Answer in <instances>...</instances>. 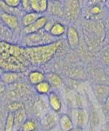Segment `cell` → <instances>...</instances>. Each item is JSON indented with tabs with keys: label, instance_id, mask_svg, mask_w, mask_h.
<instances>
[{
	"label": "cell",
	"instance_id": "obj_40",
	"mask_svg": "<svg viewBox=\"0 0 109 131\" xmlns=\"http://www.w3.org/2000/svg\"><path fill=\"white\" fill-rule=\"evenodd\" d=\"M37 131H38V130H37Z\"/></svg>",
	"mask_w": 109,
	"mask_h": 131
},
{
	"label": "cell",
	"instance_id": "obj_1",
	"mask_svg": "<svg viewBox=\"0 0 109 131\" xmlns=\"http://www.w3.org/2000/svg\"><path fill=\"white\" fill-rule=\"evenodd\" d=\"M62 46L63 42L61 41H56L48 45L27 47L24 49V54L27 60L30 61L33 64H44L51 60Z\"/></svg>",
	"mask_w": 109,
	"mask_h": 131
},
{
	"label": "cell",
	"instance_id": "obj_31",
	"mask_svg": "<svg viewBox=\"0 0 109 131\" xmlns=\"http://www.w3.org/2000/svg\"><path fill=\"white\" fill-rule=\"evenodd\" d=\"M6 86L3 84L1 81H0V96L6 92Z\"/></svg>",
	"mask_w": 109,
	"mask_h": 131
},
{
	"label": "cell",
	"instance_id": "obj_37",
	"mask_svg": "<svg viewBox=\"0 0 109 131\" xmlns=\"http://www.w3.org/2000/svg\"><path fill=\"white\" fill-rule=\"evenodd\" d=\"M106 6H107V9H109V0H108V1H107V2H106Z\"/></svg>",
	"mask_w": 109,
	"mask_h": 131
},
{
	"label": "cell",
	"instance_id": "obj_16",
	"mask_svg": "<svg viewBox=\"0 0 109 131\" xmlns=\"http://www.w3.org/2000/svg\"><path fill=\"white\" fill-rule=\"evenodd\" d=\"M45 80L49 82L52 88L54 89H60L63 86L62 78L55 73H48L45 75Z\"/></svg>",
	"mask_w": 109,
	"mask_h": 131
},
{
	"label": "cell",
	"instance_id": "obj_15",
	"mask_svg": "<svg viewBox=\"0 0 109 131\" xmlns=\"http://www.w3.org/2000/svg\"><path fill=\"white\" fill-rule=\"evenodd\" d=\"M58 126L62 131H71L74 128L73 123L67 114H62L58 116Z\"/></svg>",
	"mask_w": 109,
	"mask_h": 131
},
{
	"label": "cell",
	"instance_id": "obj_11",
	"mask_svg": "<svg viewBox=\"0 0 109 131\" xmlns=\"http://www.w3.org/2000/svg\"><path fill=\"white\" fill-rule=\"evenodd\" d=\"M97 100L99 103L104 104L109 96V86L104 84H97L93 87Z\"/></svg>",
	"mask_w": 109,
	"mask_h": 131
},
{
	"label": "cell",
	"instance_id": "obj_20",
	"mask_svg": "<svg viewBox=\"0 0 109 131\" xmlns=\"http://www.w3.org/2000/svg\"><path fill=\"white\" fill-rule=\"evenodd\" d=\"M34 89L38 94L44 96V95H48L52 92V86L49 84V82L48 81L44 80L36 86H34Z\"/></svg>",
	"mask_w": 109,
	"mask_h": 131
},
{
	"label": "cell",
	"instance_id": "obj_38",
	"mask_svg": "<svg viewBox=\"0 0 109 131\" xmlns=\"http://www.w3.org/2000/svg\"><path fill=\"white\" fill-rule=\"evenodd\" d=\"M107 125L109 126V119H108V121H107Z\"/></svg>",
	"mask_w": 109,
	"mask_h": 131
},
{
	"label": "cell",
	"instance_id": "obj_39",
	"mask_svg": "<svg viewBox=\"0 0 109 131\" xmlns=\"http://www.w3.org/2000/svg\"><path fill=\"white\" fill-rule=\"evenodd\" d=\"M17 131H21V130H20H20H17Z\"/></svg>",
	"mask_w": 109,
	"mask_h": 131
},
{
	"label": "cell",
	"instance_id": "obj_12",
	"mask_svg": "<svg viewBox=\"0 0 109 131\" xmlns=\"http://www.w3.org/2000/svg\"><path fill=\"white\" fill-rule=\"evenodd\" d=\"M27 114L25 108H22L13 113V122H14V131L20 130L23 123L27 120Z\"/></svg>",
	"mask_w": 109,
	"mask_h": 131
},
{
	"label": "cell",
	"instance_id": "obj_28",
	"mask_svg": "<svg viewBox=\"0 0 109 131\" xmlns=\"http://www.w3.org/2000/svg\"><path fill=\"white\" fill-rule=\"evenodd\" d=\"M20 6L23 7V10L26 11L27 13H28V12H31L30 3V1H28V0H23V1H21Z\"/></svg>",
	"mask_w": 109,
	"mask_h": 131
},
{
	"label": "cell",
	"instance_id": "obj_7",
	"mask_svg": "<svg viewBox=\"0 0 109 131\" xmlns=\"http://www.w3.org/2000/svg\"><path fill=\"white\" fill-rule=\"evenodd\" d=\"M66 103L70 108H83V102L80 95L72 90H70L66 93Z\"/></svg>",
	"mask_w": 109,
	"mask_h": 131
},
{
	"label": "cell",
	"instance_id": "obj_10",
	"mask_svg": "<svg viewBox=\"0 0 109 131\" xmlns=\"http://www.w3.org/2000/svg\"><path fill=\"white\" fill-rule=\"evenodd\" d=\"M0 18L5 25L12 30H16L19 27V20L17 16L7 12H3L0 14Z\"/></svg>",
	"mask_w": 109,
	"mask_h": 131
},
{
	"label": "cell",
	"instance_id": "obj_5",
	"mask_svg": "<svg viewBox=\"0 0 109 131\" xmlns=\"http://www.w3.org/2000/svg\"><path fill=\"white\" fill-rule=\"evenodd\" d=\"M58 124V115L57 113L48 111L41 118V126L44 131H49Z\"/></svg>",
	"mask_w": 109,
	"mask_h": 131
},
{
	"label": "cell",
	"instance_id": "obj_27",
	"mask_svg": "<svg viewBox=\"0 0 109 131\" xmlns=\"http://www.w3.org/2000/svg\"><path fill=\"white\" fill-rule=\"evenodd\" d=\"M3 2L6 6L9 8H13V9H16L19 7L21 3L20 0H5Z\"/></svg>",
	"mask_w": 109,
	"mask_h": 131
},
{
	"label": "cell",
	"instance_id": "obj_30",
	"mask_svg": "<svg viewBox=\"0 0 109 131\" xmlns=\"http://www.w3.org/2000/svg\"><path fill=\"white\" fill-rule=\"evenodd\" d=\"M103 105H104V110L107 112H109V96L107 97Z\"/></svg>",
	"mask_w": 109,
	"mask_h": 131
},
{
	"label": "cell",
	"instance_id": "obj_21",
	"mask_svg": "<svg viewBox=\"0 0 109 131\" xmlns=\"http://www.w3.org/2000/svg\"><path fill=\"white\" fill-rule=\"evenodd\" d=\"M48 9L50 10V12L53 14V15H57V16L64 15L63 5L60 4L58 2H55V1H52V3L48 2Z\"/></svg>",
	"mask_w": 109,
	"mask_h": 131
},
{
	"label": "cell",
	"instance_id": "obj_24",
	"mask_svg": "<svg viewBox=\"0 0 109 131\" xmlns=\"http://www.w3.org/2000/svg\"><path fill=\"white\" fill-rule=\"evenodd\" d=\"M89 124L94 129L97 128L100 124L99 116L95 111H93L90 115H89Z\"/></svg>",
	"mask_w": 109,
	"mask_h": 131
},
{
	"label": "cell",
	"instance_id": "obj_35",
	"mask_svg": "<svg viewBox=\"0 0 109 131\" xmlns=\"http://www.w3.org/2000/svg\"><path fill=\"white\" fill-rule=\"evenodd\" d=\"M49 131H62V130H61V129H60V128L58 127V126H57L54 127L53 129H50Z\"/></svg>",
	"mask_w": 109,
	"mask_h": 131
},
{
	"label": "cell",
	"instance_id": "obj_6",
	"mask_svg": "<svg viewBox=\"0 0 109 131\" xmlns=\"http://www.w3.org/2000/svg\"><path fill=\"white\" fill-rule=\"evenodd\" d=\"M21 78H22V75L20 74V72L4 71L3 73L0 76V81H1L6 86H12L17 83L20 80Z\"/></svg>",
	"mask_w": 109,
	"mask_h": 131
},
{
	"label": "cell",
	"instance_id": "obj_4",
	"mask_svg": "<svg viewBox=\"0 0 109 131\" xmlns=\"http://www.w3.org/2000/svg\"><path fill=\"white\" fill-rule=\"evenodd\" d=\"M80 11V3L79 1L70 0L66 1L63 4V14L69 20H75L77 19Z\"/></svg>",
	"mask_w": 109,
	"mask_h": 131
},
{
	"label": "cell",
	"instance_id": "obj_29",
	"mask_svg": "<svg viewBox=\"0 0 109 131\" xmlns=\"http://www.w3.org/2000/svg\"><path fill=\"white\" fill-rule=\"evenodd\" d=\"M102 60L104 61V62L107 64L109 65V48H107L103 54H102Z\"/></svg>",
	"mask_w": 109,
	"mask_h": 131
},
{
	"label": "cell",
	"instance_id": "obj_18",
	"mask_svg": "<svg viewBox=\"0 0 109 131\" xmlns=\"http://www.w3.org/2000/svg\"><path fill=\"white\" fill-rule=\"evenodd\" d=\"M41 17V14H38L37 13H34V12H28V13H26L21 19V23L22 25L23 26V28L29 26L31 24H33L34 21L37 20L39 17Z\"/></svg>",
	"mask_w": 109,
	"mask_h": 131
},
{
	"label": "cell",
	"instance_id": "obj_22",
	"mask_svg": "<svg viewBox=\"0 0 109 131\" xmlns=\"http://www.w3.org/2000/svg\"><path fill=\"white\" fill-rule=\"evenodd\" d=\"M21 131H37L38 124L35 120L31 118H27V120L23 123L20 128Z\"/></svg>",
	"mask_w": 109,
	"mask_h": 131
},
{
	"label": "cell",
	"instance_id": "obj_8",
	"mask_svg": "<svg viewBox=\"0 0 109 131\" xmlns=\"http://www.w3.org/2000/svg\"><path fill=\"white\" fill-rule=\"evenodd\" d=\"M48 104L50 107L51 111L58 114L62 111L63 108V101L59 95L52 91L48 95Z\"/></svg>",
	"mask_w": 109,
	"mask_h": 131
},
{
	"label": "cell",
	"instance_id": "obj_19",
	"mask_svg": "<svg viewBox=\"0 0 109 131\" xmlns=\"http://www.w3.org/2000/svg\"><path fill=\"white\" fill-rule=\"evenodd\" d=\"M66 32V26L63 25L62 23H59V22L54 23L51 30L49 31V34L55 39L62 36Z\"/></svg>",
	"mask_w": 109,
	"mask_h": 131
},
{
	"label": "cell",
	"instance_id": "obj_34",
	"mask_svg": "<svg viewBox=\"0 0 109 131\" xmlns=\"http://www.w3.org/2000/svg\"><path fill=\"white\" fill-rule=\"evenodd\" d=\"M101 131H109V126L107 125V123L103 126V127L101 129Z\"/></svg>",
	"mask_w": 109,
	"mask_h": 131
},
{
	"label": "cell",
	"instance_id": "obj_13",
	"mask_svg": "<svg viewBox=\"0 0 109 131\" xmlns=\"http://www.w3.org/2000/svg\"><path fill=\"white\" fill-rule=\"evenodd\" d=\"M66 36L69 46L72 49L76 48L80 42V37L77 30L74 27H69L66 30Z\"/></svg>",
	"mask_w": 109,
	"mask_h": 131
},
{
	"label": "cell",
	"instance_id": "obj_14",
	"mask_svg": "<svg viewBox=\"0 0 109 131\" xmlns=\"http://www.w3.org/2000/svg\"><path fill=\"white\" fill-rule=\"evenodd\" d=\"M30 9L32 12L41 14L48 10V1L47 0H30Z\"/></svg>",
	"mask_w": 109,
	"mask_h": 131
},
{
	"label": "cell",
	"instance_id": "obj_33",
	"mask_svg": "<svg viewBox=\"0 0 109 131\" xmlns=\"http://www.w3.org/2000/svg\"><path fill=\"white\" fill-rule=\"evenodd\" d=\"M71 131H88L87 129H82V128H78V127H74Z\"/></svg>",
	"mask_w": 109,
	"mask_h": 131
},
{
	"label": "cell",
	"instance_id": "obj_25",
	"mask_svg": "<svg viewBox=\"0 0 109 131\" xmlns=\"http://www.w3.org/2000/svg\"><path fill=\"white\" fill-rule=\"evenodd\" d=\"M24 105L23 103L17 101H12L8 104V110L9 112H12V113H14L15 112L18 111L19 109L23 108Z\"/></svg>",
	"mask_w": 109,
	"mask_h": 131
},
{
	"label": "cell",
	"instance_id": "obj_17",
	"mask_svg": "<svg viewBox=\"0 0 109 131\" xmlns=\"http://www.w3.org/2000/svg\"><path fill=\"white\" fill-rule=\"evenodd\" d=\"M29 83L32 86H36L38 83L45 80V75L41 71L34 70L28 74L27 76Z\"/></svg>",
	"mask_w": 109,
	"mask_h": 131
},
{
	"label": "cell",
	"instance_id": "obj_36",
	"mask_svg": "<svg viewBox=\"0 0 109 131\" xmlns=\"http://www.w3.org/2000/svg\"><path fill=\"white\" fill-rule=\"evenodd\" d=\"M3 71H4V70H3V68L0 67V76H1V75L3 73Z\"/></svg>",
	"mask_w": 109,
	"mask_h": 131
},
{
	"label": "cell",
	"instance_id": "obj_9",
	"mask_svg": "<svg viewBox=\"0 0 109 131\" xmlns=\"http://www.w3.org/2000/svg\"><path fill=\"white\" fill-rule=\"evenodd\" d=\"M47 21H48L47 17L44 16H41V17H39L37 20L34 21L33 24H31V25H30L29 26L23 28V31L26 35L33 34V33H36L44 28Z\"/></svg>",
	"mask_w": 109,
	"mask_h": 131
},
{
	"label": "cell",
	"instance_id": "obj_26",
	"mask_svg": "<svg viewBox=\"0 0 109 131\" xmlns=\"http://www.w3.org/2000/svg\"><path fill=\"white\" fill-rule=\"evenodd\" d=\"M102 14V7L99 4H94L90 7L88 12V15L90 17H98Z\"/></svg>",
	"mask_w": 109,
	"mask_h": 131
},
{
	"label": "cell",
	"instance_id": "obj_2",
	"mask_svg": "<svg viewBox=\"0 0 109 131\" xmlns=\"http://www.w3.org/2000/svg\"><path fill=\"white\" fill-rule=\"evenodd\" d=\"M26 45L27 47H35L52 44L58 40L43 29L33 34L26 35Z\"/></svg>",
	"mask_w": 109,
	"mask_h": 131
},
{
	"label": "cell",
	"instance_id": "obj_32",
	"mask_svg": "<svg viewBox=\"0 0 109 131\" xmlns=\"http://www.w3.org/2000/svg\"><path fill=\"white\" fill-rule=\"evenodd\" d=\"M105 31H106L107 37L109 39V17L107 19L106 23H105Z\"/></svg>",
	"mask_w": 109,
	"mask_h": 131
},
{
	"label": "cell",
	"instance_id": "obj_23",
	"mask_svg": "<svg viewBox=\"0 0 109 131\" xmlns=\"http://www.w3.org/2000/svg\"><path fill=\"white\" fill-rule=\"evenodd\" d=\"M4 131H14V122H13V113L8 112L4 125Z\"/></svg>",
	"mask_w": 109,
	"mask_h": 131
},
{
	"label": "cell",
	"instance_id": "obj_3",
	"mask_svg": "<svg viewBox=\"0 0 109 131\" xmlns=\"http://www.w3.org/2000/svg\"><path fill=\"white\" fill-rule=\"evenodd\" d=\"M74 125V127L86 129L89 124V114L84 108H70L67 114Z\"/></svg>",
	"mask_w": 109,
	"mask_h": 131
}]
</instances>
